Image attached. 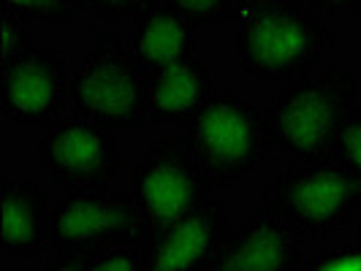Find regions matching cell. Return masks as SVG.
<instances>
[{
	"instance_id": "6da1fadb",
	"label": "cell",
	"mask_w": 361,
	"mask_h": 271,
	"mask_svg": "<svg viewBox=\"0 0 361 271\" xmlns=\"http://www.w3.org/2000/svg\"><path fill=\"white\" fill-rule=\"evenodd\" d=\"M236 65L258 82H296L331 54L337 33L302 0H239Z\"/></svg>"
},
{
	"instance_id": "7a4b0ae2",
	"label": "cell",
	"mask_w": 361,
	"mask_h": 271,
	"mask_svg": "<svg viewBox=\"0 0 361 271\" xmlns=\"http://www.w3.org/2000/svg\"><path fill=\"white\" fill-rule=\"evenodd\" d=\"M185 144L212 187L234 190L269 158V111L231 90L215 92L185 122Z\"/></svg>"
},
{
	"instance_id": "3957f363",
	"label": "cell",
	"mask_w": 361,
	"mask_h": 271,
	"mask_svg": "<svg viewBox=\"0 0 361 271\" xmlns=\"http://www.w3.org/2000/svg\"><path fill=\"white\" fill-rule=\"evenodd\" d=\"M359 82L340 65L288 84L269 103L274 146L293 163L329 160L337 136L356 108Z\"/></svg>"
},
{
	"instance_id": "277c9868",
	"label": "cell",
	"mask_w": 361,
	"mask_h": 271,
	"mask_svg": "<svg viewBox=\"0 0 361 271\" xmlns=\"http://www.w3.org/2000/svg\"><path fill=\"white\" fill-rule=\"evenodd\" d=\"M149 71L136 60L130 41L120 33H95L87 54L71 71L76 111L106 130L145 125Z\"/></svg>"
},
{
	"instance_id": "5b68a950",
	"label": "cell",
	"mask_w": 361,
	"mask_h": 271,
	"mask_svg": "<svg viewBox=\"0 0 361 271\" xmlns=\"http://www.w3.org/2000/svg\"><path fill=\"white\" fill-rule=\"evenodd\" d=\"M258 203L274 206L310 241H321L361 209V179L334 160L290 163L264 184Z\"/></svg>"
},
{
	"instance_id": "8992f818",
	"label": "cell",
	"mask_w": 361,
	"mask_h": 271,
	"mask_svg": "<svg viewBox=\"0 0 361 271\" xmlns=\"http://www.w3.org/2000/svg\"><path fill=\"white\" fill-rule=\"evenodd\" d=\"M212 182L185 144V136L152 139L130 171V196L142 212L145 239L180 222L209 198Z\"/></svg>"
},
{
	"instance_id": "52a82bcc",
	"label": "cell",
	"mask_w": 361,
	"mask_h": 271,
	"mask_svg": "<svg viewBox=\"0 0 361 271\" xmlns=\"http://www.w3.org/2000/svg\"><path fill=\"white\" fill-rule=\"evenodd\" d=\"M49 247L57 253L92 255L106 247L142 244L145 222L136 198L106 187L63 193L47 222Z\"/></svg>"
},
{
	"instance_id": "ba28073f",
	"label": "cell",
	"mask_w": 361,
	"mask_h": 271,
	"mask_svg": "<svg viewBox=\"0 0 361 271\" xmlns=\"http://www.w3.org/2000/svg\"><path fill=\"white\" fill-rule=\"evenodd\" d=\"M38 160L47 179L63 193L109 187L123 168L117 139L82 111H66L44 127Z\"/></svg>"
},
{
	"instance_id": "9c48e42d",
	"label": "cell",
	"mask_w": 361,
	"mask_h": 271,
	"mask_svg": "<svg viewBox=\"0 0 361 271\" xmlns=\"http://www.w3.org/2000/svg\"><path fill=\"white\" fill-rule=\"evenodd\" d=\"M307 255V236L274 206L258 203L245 222L231 225L204 271H299Z\"/></svg>"
},
{
	"instance_id": "30bf717a",
	"label": "cell",
	"mask_w": 361,
	"mask_h": 271,
	"mask_svg": "<svg viewBox=\"0 0 361 271\" xmlns=\"http://www.w3.org/2000/svg\"><path fill=\"white\" fill-rule=\"evenodd\" d=\"M71 95L68 57L49 46H36L0 71V103L19 125H49L66 114Z\"/></svg>"
},
{
	"instance_id": "8fae6325",
	"label": "cell",
	"mask_w": 361,
	"mask_h": 271,
	"mask_svg": "<svg viewBox=\"0 0 361 271\" xmlns=\"http://www.w3.org/2000/svg\"><path fill=\"white\" fill-rule=\"evenodd\" d=\"M231 231L226 206L212 196L180 222L142 241V271H204Z\"/></svg>"
},
{
	"instance_id": "7c38bea8",
	"label": "cell",
	"mask_w": 361,
	"mask_h": 271,
	"mask_svg": "<svg viewBox=\"0 0 361 271\" xmlns=\"http://www.w3.org/2000/svg\"><path fill=\"white\" fill-rule=\"evenodd\" d=\"M47 187L38 179H3L0 244L14 258H38L49 247Z\"/></svg>"
},
{
	"instance_id": "4fadbf2b",
	"label": "cell",
	"mask_w": 361,
	"mask_h": 271,
	"mask_svg": "<svg viewBox=\"0 0 361 271\" xmlns=\"http://www.w3.org/2000/svg\"><path fill=\"white\" fill-rule=\"evenodd\" d=\"M212 95H215V73L196 57L152 71L145 122L149 125L188 122Z\"/></svg>"
},
{
	"instance_id": "5bb4252c",
	"label": "cell",
	"mask_w": 361,
	"mask_h": 271,
	"mask_svg": "<svg viewBox=\"0 0 361 271\" xmlns=\"http://www.w3.org/2000/svg\"><path fill=\"white\" fill-rule=\"evenodd\" d=\"M128 41H130L136 60L149 73L185 63V60H193L196 46H199L196 25H190L166 3H158V6L142 11L139 17H133Z\"/></svg>"
},
{
	"instance_id": "9a60e30c",
	"label": "cell",
	"mask_w": 361,
	"mask_h": 271,
	"mask_svg": "<svg viewBox=\"0 0 361 271\" xmlns=\"http://www.w3.org/2000/svg\"><path fill=\"white\" fill-rule=\"evenodd\" d=\"M3 11L44 25H71L76 19V0H3Z\"/></svg>"
},
{
	"instance_id": "2e32d148",
	"label": "cell",
	"mask_w": 361,
	"mask_h": 271,
	"mask_svg": "<svg viewBox=\"0 0 361 271\" xmlns=\"http://www.w3.org/2000/svg\"><path fill=\"white\" fill-rule=\"evenodd\" d=\"M166 6H171L177 14L188 19L190 25H212L220 27L228 19L236 17V6L239 0H163Z\"/></svg>"
},
{
	"instance_id": "e0dca14e",
	"label": "cell",
	"mask_w": 361,
	"mask_h": 271,
	"mask_svg": "<svg viewBox=\"0 0 361 271\" xmlns=\"http://www.w3.org/2000/svg\"><path fill=\"white\" fill-rule=\"evenodd\" d=\"M30 49H36V46H33V33H30L27 22L3 11V25H0V71L11 68L19 57H25Z\"/></svg>"
},
{
	"instance_id": "ac0fdd59",
	"label": "cell",
	"mask_w": 361,
	"mask_h": 271,
	"mask_svg": "<svg viewBox=\"0 0 361 271\" xmlns=\"http://www.w3.org/2000/svg\"><path fill=\"white\" fill-rule=\"evenodd\" d=\"M329 160L340 163L353 177L361 179V108H353V114L348 117Z\"/></svg>"
},
{
	"instance_id": "d6986e66",
	"label": "cell",
	"mask_w": 361,
	"mask_h": 271,
	"mask_svg": "<svg viewBox=\"0 0 361 271\" xmlns=\"http://www.w3.org/2000/svg\"><path fill=\"white\" fill-rule=\"evenodd\" d=\"M299 271H361V247L343 244L321 253H310Z\"/></svg>"
},
{
	"instance_id": "ffe728a7",
	"label": "cell",
	"mask_w": 361,
	"mask_h": 271,
	"mask_svg": "<svg viewBox=\"0 0 361 271\" xmlns=\"http://www.w3.org/2000/svg\"><path fill=\"white\" fill-rule=\"evenodd\" d=\"M76 6L90 11L92 17H98L106 25H117L123 19L139 17L142 11L158 6V0H76Z\"/></svg>"
},
{
	"instance_id": "44dd1931",
	"label": "cell",
	"mask_w": 361,
	"mask_h": 271,
	"mask_svg": "<svg viewBox=\"0 0 361 271\" xmlns=\"http://www.w3.org/2000/svg\"><path fill=\"white\" fill-rule=\"evenodd\" d=\"M85 271H142V244L106 247L87 255Z\"/></svg>"
},
{
	"instance_id": "7402d4cb",
	"label": "cell",
	"mask_w": 361,
	"mask_h": 271,
	"mask_svg": "<svg viewBox=\"0 0 361 271\" xmlns=\"http://www.w3.org/2000/svg\"><path fill=\"white\" fill-rule=\"evenodd\" d=\"M312 11L324 17H343V14H361V0H302Z\"/></svg>"
},
{
	"instance_id": "603a6c76",
	"label": "cell",
	"mask_w": 361,
	"mask_h": 271,
	"mask_svg": "<svg viewBox=\"0 0 361 271\" xmlns=\"http://www.w3.org/2000/svg\"><path fill=\"white\" fill-rule=\"evenodd\" d=\"M85 263H87V255L79 253H57V258L47 260L41 271H85Z\"/></svg>"
},
{
	"instance_id": "cb8c5ba5",
	"label": "cell",
	"mask_w": 361,
	"mask_h": 271,
	"mask_svg": "<svg viewBox=\"0 0 361 271\" xmlns=\"http://www.w3.org/2000/svg\"><path fill=\"white\" fill-rule=\"evenodd\" d=\"M8 271H27V269H8Z\"/></svg>"
},
{
	"instance_id": "d4e9b609",
	"label": "cell",
	"mask_w": 361,
	"mask_h": 271,
	"mask_svg": "<svg viewBox=\"0 0 361 271\" xmlns=\"http://www.w3.org/2000/svg\"><path fill=\"white\" fill-rule=\"evenodd\" d=\"M359 247H361V228H359Z\"/></svg>"
}]
</instances>
